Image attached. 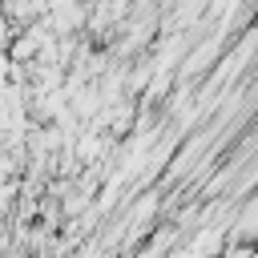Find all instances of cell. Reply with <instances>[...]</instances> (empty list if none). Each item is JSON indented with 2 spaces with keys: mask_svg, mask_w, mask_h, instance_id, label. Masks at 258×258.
I'll use <instances>...</instances> for the list:
<instances>
[{
  "mask_svg": "<svg viewBox=\"0 0 258 258\" xmlns=\"http://www.w3.org/2000/svg\"><path fill=\"white\" fill-rule=\"evenodd\" d=\"M0 44H4V20H0Z\"/></svg>",
  "mask_w": 258,
  "mask_h": 258,
  "instance_id": "1",
  "label": "cell"
}]
</instances>
